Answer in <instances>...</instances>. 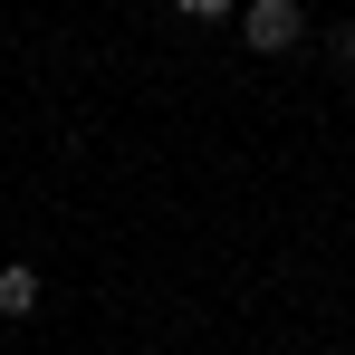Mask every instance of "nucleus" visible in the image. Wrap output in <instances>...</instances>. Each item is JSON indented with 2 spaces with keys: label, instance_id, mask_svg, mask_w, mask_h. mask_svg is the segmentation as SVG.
Listing matches in <instances>:
<instances>
[{
  "label": "nucleus",
  "instance_id": "f03ea898",
  "mask_svg": "<svg viewBox=\"0 0 355 355\" xmlns=\"http://www.w3.org/2000/svg\"><path fill=\"white\" fill-rule=\"evenodd\" d=\"M39 269H0V317H39Z\"/></svg>",
  "mask_w": 355,
  "mask_h": 355
},
{
  "label": "nucleus",
  "instance_id": "f257e3e1",
  "mask_svg": "<svg viewBox=\"0 0 355 355\" xmlns=\"http://www.w3.org/2000/svg\"><path fill=\"white\" fill-rule=\"evenodd\" d=\"M240 39H250L259 58H288L297 39H307V19H297V0H250V10H240Z\"/></svg>",
  "mask_w": 355,
  "mask_h": 355
},
{
  "label": "nucleus",
  "instance_id": "7ed1b4c3",
  "mask_svg": "<svg viewBox=\"0 0 355 355\" xmlns=\"http://www.w3.org/2000/svg\"><path fill=\"white\" fill-rule=\"evenodd\" d=\"M173 10H182V19H231L240 0H173Z\"/></svg>",
  "mask_w": 355,
  "mask_h": 355
}]
</instances>
